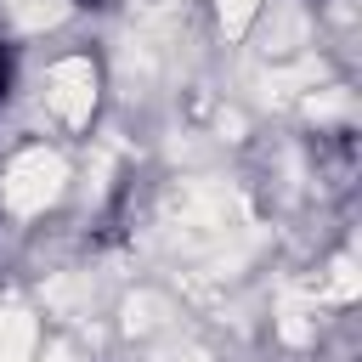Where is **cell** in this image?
Returning <instances> with one entry per match:
<instances>
[{"label": "cell", "instance_id": "7a4b0ae2", "mask_svg": "<svg viewBox=\"0 0 362 362\" xmlns=\"http://www.w3.org/2000/svg\"><path fill=\"white\" fill-rule=\"evenodd\" d=\"M74 6H107V0H74Z\"/></svg>", "mask_w": 362, "mask_h": 362}, {"label": "cell", "instance_id": "6da1fadb", "mask_svg": "<svg viewBox=\"0 0 362 362\" xmlns=\"http://www.w3.org/2000/svg\"><path fill=\"white\" fill-rule=\"evenodd\" d=\"M6 85H11V57H6V45H0V96H6Z\"/></svg>", "mask_w": 362, "mask_h": 362}]
</instances>
